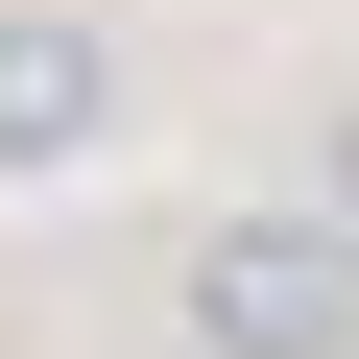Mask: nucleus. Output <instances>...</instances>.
Wrapping results in <instances>:
<instances>
[{"label": "nucleus", "mask_w": 359, "mask_h": 359, "mask_svg": "<svg viewBox=\"0 0 359 359\" xmlns=\"http://www.w3.org/2000/svg\"><path fill=\"white\" fill-rule=\"evenodd\" d=\"M192 359H359V240L335 216H216L192 240Z\"/></svg>", "instance_id": "obj_1"}, {"label": "nucleus", "mask_w": 359, "mask_h": 359, "mask_svg": "<svg viewBox=\"0 0 359 359\" xmlns=\"http://www.w3.org/2000/svg\"><path fill=\"white\" fill-rule=\"evenodd\" d=\"M120 144V48L72 0H0V168H96Z\"/></svg>", "instance_id": "obj_2"}, {"label": "nucleus", "mask_w": 359, "mask_h": 359, "mask_svg": "<svg viewBox=\"0 0 359 359\" xmlns=\"http://www.w3.org/2000/svg\"><path fill=\"white\" fill-rule=\"evenodd\" d=\"M311 216H335V240H359V96H335V120H311Z\"/></svg>", "instance_id": "obj_3"}]
</instances>
